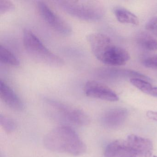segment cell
<instances>
[{
	"instance_id": "cell-1",
	"label": "cell",
	"mask_w": 157,
	"mask_h": 157,
	"mask_svg": "<svg viewBox=\"0 0 157 157\" xmlns=\"http://www.w3.org/2000/svg\"><path fill=\"white\" fill-rule=\"evenodd\" d=\"M44 145L51 151L80 156L87 147L76 132L70 127L60 126L52 129L44 138Z\"/></svg>"
},
{
	"instance_id": "cell-2",
	"label": "cell",
	"mask_w": 157,
	"mask_h": 157,
	"mask_svg": "<svg viewBox=\"0 0 157 157\" xmlns=\"http://www.w3.org/2000/svg\"><path fill=\"white\" fill-rule=\"evenodd\" d=\"M87 40L94 56L105 65L124 66L130 59L127 50L114 45L107 35L100 33L90 34L88 35Z\"/></svg>"
},
{
	"instance_id": "cell-3",
	"label": "cell",
	"mask_w": 157,
	"mask_h": 157,
	"mask_svg": "<svg viewBox=\"0 0 157 157\" xmlns=\"http://www.w3.org/2000/svg\"><path fill=\"white\" fill-rule=\"evenodd\" d=\"M55 2L66 13L83 21H98L105 13L104 7L98 1H56Z\"/></svg>"
},
{
	"instance_id": "cell-4",
	"label": "cell",
	"mask_w": 157,
	"mask_h": 157,
	"mask_svg": "<svg viewBox=\"0 0 157 157\" xmlns=\"http://www.w3.org/2000/svg\"><path fill=\"white\" fill-rule=\"evenodd\" d=\"M23 42L25 50L34 59L48 66L60 67L64 60L47 48L31 30H24Z\"/></svg>"
},
{
	"instance_id": "cell-5",
	"label": "cell",
	"mask_w": 157,
	"mask_h": 157,
	"mask_svg": "<svg viewBox=\"0 0 157 157\" xmlns=\"http://www.w3.org/2000/svg\"><path fill=\"white\" fill-rule=\"evenodd\" d=\"M45 101L59 117L67 122L79 126L90 124L89 116L82 110L54 99L45 98Z\"/></svg>"
},
{
	"instance_id": "cell-6",
	"label": "cell",
	"mask_w": 157,
	"mask_h": 157,
	"mask_svg": "<svg viewBox=\"0 0 157 157\" xmlns=\"http://www.w3.org/2000/svg\"><path fill=\"white\" fill-rule=\"evenodd\" d=\"M37 10L44 21L53 30L63 35H69L72 28L66 21L57 14L44 2H37Z\"/></svg>"
},
{
	"instance_id": "cell-7",
	"label": "cell",
	"mask_w": 157,
	"mask_h": 157,
	"mask_svg": "<svg viewBox=\"0 0 157 157\" xmlns=\"http://www.w3.org/2000/svg\"><path fill=\"white\" fill-rule=\"evenodd\" d=\"M83 90L88 97L108 101L115 102L119 100V97L113 90L99 82L88 81L84 85Z\"/></svg>"
},
{
	"instance_id": "cell-8",
	"label": "cell",
	"mask_w": 157,
	"mask_h": 157,
	"mask_svg": "<svg viewBox=\"0 0 157 157\" xmlns=\"http://www.w3.org/2000/svg\"><path fill=\"white\" fill-rule=\"evenodd\" d=\"M128 115V111L122 107H116L105 112L101 117V123L105 127L115 128L122 125Z\"/></svg>"
},
{
	"instance_id": "cell-9",
	"label": "cell",
	"mask_w": 157,
	"mask_h": 157,
	"mask_svg": "<svg viewBox=\"0 0 157 157\" xmlns=\"http://www.w3.org/2000/svg\"><path fill=\"white\" fill-rule=\"evenodd\" d=\"M126 140L136 155L144 157L151 156L153 145L150 140L131 134L128 136Z\"/></svg>"
},
{
	"instance_id": "cell-10",
	"label": "cell",
	"mask_w": 157,
	"mask_h": 157,
	"mask_svg": "<svg viewBox=\"0 0 157 157\" xmlns=\"http://www.w3.org/2000/svg\"><path fill=\"white\" fill-rule=\"evenodd\" d=\"M0 97L4 103L16 111H22L24 105L13 90L2 80H0Z\"/></svg>"
},
{
	"instance_id": "cell-11",
	"label": "cell",
	"mask_w": 157,
	"mask_h": 157,
	"mask_svg": "<svg viewBox=\"0 0 157 157\" xmlns=\"http://www.w3.org/2000/svg\"><path fill=\"white\" fill-rule=\"evenodd\" d=\"M105 157H136L126 140H117L107 145L104 152Z\"/></svg>"
},
{
	"instance_id": "cell-12",
	"label": "cell",
	"mask_w": 157,
	"mask_h": 157,
	"mask_svg": "<svg viewBox=\"0 0 157 157\" xmlns=\"http://www.w3.org/2000/svg\"><path fill=\"white\" fill-rule=\"evenodd\" d=\"M137 44L144 50L148 51L157 50V40L146 32L139 33L136 37Z\"/></svg>"
},
{
	"instance_id": "cell-13",
	"label": "cell",
	"mask_w": 157,
	"mask_h": 157,
	"mask_svg": "<svg viewBox=\"0 0 157 157\" xmlns=\"http://www.w3.org/2000/svg\"><path fill=\"white\" fill-rule=\"evenodd\" d=\"M115 15L118 22L123 24H128L133 25H138L139 20L134 13L124 8L117 7L114 10Z\"/></svg>"
},
{
	"instance_id": "cell-14",
	"label": "cell",
	"mask_w": 157,
	"mask_h": 157,
	"mask_svg": "<svg viewBox=\"0 0 157 157\" xmlns=\"http://www.w3.org/2000/svg\"><path fill=\"white\" fill-rule=\"evenodd\" d=\"M0 61L10 66H19L20 65V60L16 56L2 44L0 45Z\"/></svg>"
},
{
	"instance_id": "cell-15",
	"label": "cell",
	"mask_w": 157,
	"mask_h": 157,
	"mask_svg": "<svg viewBox=\"0 0 157 157\" xmlns=\"http://www.w3.org/2000/svg\"><path fill=\"white\" fill-rule=\"evenodd\" d=\"M129 81L133 86L146 94H147L150 89L152 87V85L149 82L142 79L131 78Z\"/></svg>"
},
{
	"instance_id": "cell-16",
	"label": "cell",
	"mask_w": 157,
	"mask_h": 157,
	"mask_svg": "<svg viewBox=\"0 0 157 157\" xmlns=\"http://www.w3.org/2000/svg\"><path fill=\"white\" fill-rule=\"evenodd\" d=\"M0 124L8 133H12L16 128V124L13 119L3 115H0Z\"/></svg>"
},
{
	"instance_id": "cell-17",
	"label": "cell",
	"mask_w": 157,
	"mask_h": 157,
	"mask_svg": "<svg viewBox=\"0 0 157 157\" xmlns=\"http://www.w3.org/2000/svg\"><path fill=\"white\" fill-rule=\"evenodd\" d=\"M15 10V6L8 0H0V14H5Z\"/></svg>"
},
{
	"instance_id": "cell-18",
	"label": "cell",
	"mask_w": 157,
	"mask_h": 157,
	"mask_svg": "<svg viewBox=\"0 0 157 157\" xmlns=\"http://www.w3.org/2000/svg\"><path fill=\"white\" fill-rule=\"evenodd\" d=\"M148 31L157 36V16L152 17L148 20L146 25Z\"/></svg>"
},
{
	"instance_id": "cell-19",
	"label": "cell",
	"mask_w": 157,
	"mask_h": 157,
	"mask_svg": "<svg viewBox=\"0 0 157 157\" xmlns=\"http://www.w3.org/2000/svg\"><path fill=\"white\" fill-rule=\"evenodd\" d=\"M146 67L157 69V55L147 58L142 63Z\"/></svg>"
},
{
	"instance_id": "cell-20",
	"label": "cell",
	"mask_w": 157,
	"mask_h": 157,
	"mask_svg": "<svg viewBox=\"0 0 157 157\" xmlns=\"http://www.w3.org/2000/svg\"><path fill=\"white\" fill-rule=\"evenodd\" d=\"M146 115L150 119L157 122V112L149 111L147 112Z\"/></svg>"
},
{
	"instance_id": "cell-21",
	"label": "cell",
	"mask_w": 157,
	"mask_h": 157,
	"mask_svg": "<svg viewBox=\"0 0 157 157\" xmlns=\"http://www.w3.org/2000/svg\"><path fill=\"white\" fill-rule=\"evenodd\" d=\"M147 94L157 97V87H151L148 92Z\"/></svg>"
},
{
	"instance_id": "cell-22",
	"label": "cell",
	"mask_w": 157,
	"mask_h": 157,
	"mask_svg": "<svg viewBox=\"0 0 157 157\" xmlns=\"http://www.w3.org/2000/svg\"><path fill=\"white\" fill-rule=\"evenodd\" d=\"M156 157V156H154V157Z\"/></svg>"
}]
</instances>
